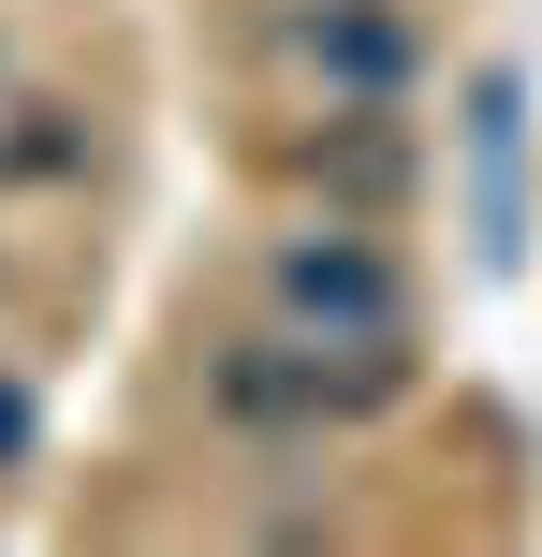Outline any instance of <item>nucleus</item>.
Segmentation results:
<instances>
[{
  "instance_id": "f257e3e1",
  "label": "nucleus",
  "mask_w": 542,
  "mask_h": 557,
  "mask_svg": "<svg viewBox=\"0 0 542 557\" xmlns=\"http://www.w3.org/2000/svg\"><path fill=\"white\" fill-rule=\"evenodd\" d=\"M279 308H293V337H411V278L352 221H323V235L279 250Z\"/></svg>"
},
{
  "instance_id": "f03ea898",
  "label": "nucleus",
  "mask_w": 542,
  "mask_h": 557,
  "mask_svg": "<svg viewBox=\"0 0 542 557\" xmlns=\"http://www.w3.org/2000/svg\"><path fill=\"white\" fill-rule=\"evenodd\" d=\"M205 411H220L235 441H308L323 425V352L308 337H220V352H205Z\"/></svg>"
},
{
  "instance_id": "7ed1b4c3",
  "label": "nucleus",
  "mask_w": 542,
  "mask_h": 557,
  "mask_svg": "<svg viewBox=\"0 0 542 557\" xmlns=\"http://www.w3.org/2000/svg\"><path fill=\"white\" fill-rule=\"evenodd\" d=\"M293 45H308V74L352 88V103H396V88H411V29L381 15V0H308V29H293Z\"/></svg>"
},
{
  "instance_id": "20e7f679",
  "label": "nucleus",
  "mask_w": 542,
  "mask_h": 557,
  "mask_svg": "<svg viewBox=\"0 0 542 557\" xmlns=\"http://www.w3.org/2000/svg\"><path fill=\"white\" fill-rule=\"evenodd\" d=\"M293 162H308V191H338V206H396V191H411V147L381 133V103H352V117H323V133L293 147Z\"/></svg>"
},
{
  "instance_id": "39448f33",
  "label": "nucleus",
  "mask_w": 542,
  "mask_h": 557,
  "mask_svg": "<svg viewBox=\"0 0 542 557\" xmlns=\"http://www.w3.org/2000/svg\"><path fill=\"white\" fill-rule=\"evenodd\" d=\"M15 117H29V133H0V162H15V176H74V162H88L74 103H15Z\"/></svg>"
},
{
  "instance_id": "423d86ee",
  "label": "nucleus",
  "mask_w": 542,
  "mask_h": 557,
  "mask_svg": "<svg viewBox=\"0 0 542 557\" xmlns=\"http://www.w3.org/2000/svg\"><path fill=\"white\" fill-rule=\"evenodd\" d=\"M29 455H45V411H29V382L0 367V470H29Z\"/></svg>"
},
{
  "instance_id": "0eeeda50",
  "label": "nucleus",
  "mask_w": 542,
  "mask_h": 557,
  "mask_svg": "<svg viewBox=\"0 0 542 557\" xmlns=\"http://www.w3.org/2000/svg\"><path fill=\"white\" fill-rule=\"evenodd\" d=\"M0 176H15V162H0Z\"/></svg>"
}]
</instances>
